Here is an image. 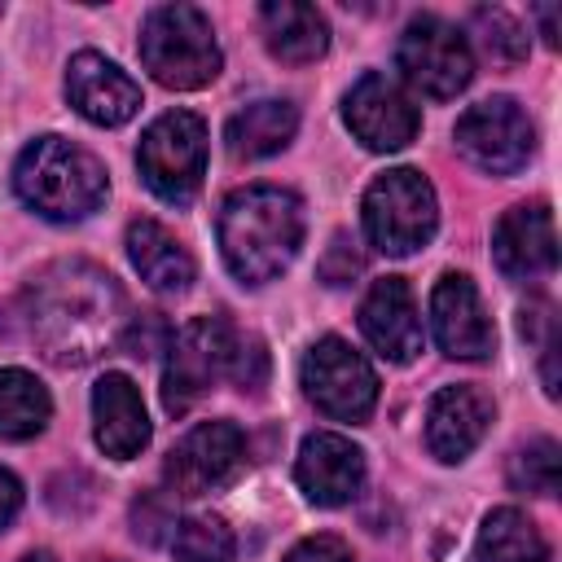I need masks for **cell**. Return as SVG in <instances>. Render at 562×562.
<instances>
[{
	"label": "cell",
	"instance_id": "obj_19",
	"mask_svg": "<svg viewBox=\"0 0 562 562\" xmlns=\"http://www.w3.org/2000/svg\"><path fill=\"white\" fill-rule=\"evenodd\" d=\"M492 400L479 391V386H443L435 391L430 408H426V448L439 457V461H461L470 457L487 426H492Z\"/></svg>",
	"mask_w": 562,
	"mask_h": 562
},
{
	"label": "cell",
	"instance_id": "obj_6",
	"mask_svg": "<svg viewBox=\"0 0 562 562\" xmlns=\"http://www.w3.org/2000/svg\"><path fill=\"white\" fill-rule=\"evenodd\" d=\"M364 233L382 255H413L435 237L439 202L422 171L395 167L364 189Z\"/></svg>",
	"mask_w": 562,
	"mask_h": 562
},
{
	"label": "cell",
	"instance_id": "obj_32",
	"mask_svg": "<svg viewBox=\"0 0 562 562\" xmlns=\"http://www.w3.org/2000/svg\"><path fill=\"white\" fill-rule=\"evenodd\" d=\"M536 18H540V31H544V44L558 48V9L544 4V9H536Z\"/></svg>",
	"mask_w": 562,
	"mask_h": 562
},
{
	"label": "cell",
	"instance_id": "obj_11",
	"mask_svg": "<svg viewBox=\"0 0 562 562\" xmlns=\"http://www.w3.org/2000/svg\"><path fill=\"white\" fill-rule=\"evenodd\" d=\"M246 465V435L233 422H198L162 461V479L176 496H206L233 483Z\"/></svg>",
	"mask_w": 562,
	"mask_h": 562
},
{
	"label": "cell",
	"instance_id": "obj_15",
	"mask_svg": "<svg viewBox=\"0 0 562 562\" xmlns=\"http://www.w3.org/2000/svg\"><path fill=\"white\" fill-rule=\"evenodd\" d=\"M492 255L496 268L514 281H540L558 268V233H553V211L544 202H522L509 206L496 220L492 233Z\"/></svg>",
	"mask_w": 562,
	"mask_h": 562
},
{
	"label": "cell",
	"instance_id": "obj_5",
	"mask_svg": "<svg viewBox=\"0 0 562 562\" xmlns=\"http://www.w3.org/2000/svg\"><path fill=\"white\" fill-rule=\"evenodd\" d=\"M136 167L154 198H162L171 206L193 202V193L202 189V176H206V123L189 110L158 114L140 136Z\"/></svg>",
	"mask_w": 562,
	"mask_h": 562
},
{
	"label": "cell",
	"instance_id": "obj_7",
	"mask_svg": "<svg viewBox=\"0 0 562 562\" xmlns=\"http://www.w3.org/2000/svg\"><path fill=\"white\" fill-rule=\"evenodd\" d=\"M395 66H400L404 83L430 101H448L474 79L470 40L435 13H422L404 26V35L395 44Z\"/></svg>",
	"mask_w": 562,
	"mask_h": 562
},
{
	"label": "cell",
	"instance_id": "obj_10",
	"mask_svg": "<svg viewBox=\"0 0 562 562\" xmlns=\"http://www.w3.org/2000/svg\"><path fill=\"white\" fill-rule=\"evenodd\" d=\"M457 149L487 176H514L536 149V127L514 97H487L457 119Z\"/></svg>",
	"mask_w": 562,
	"mask_h": 562
},
{
	"label": "cell",
	"instance_id": "obj_3",
	"mask_svg": "<svg viewBox=\"0 0 562 562\" xmlns=\"http://www.w3.org/2000/svg\"><path fill=\"white\" fill-rule=\"evenodd\" d=\"M13 189L18 198L57 224L83 220L105 202V167L97 162V154H88L83 145L66 140V136H40L31 140L18 162H13Z\"/></svg>",
	"mask_w": 562,
	"mask_h": 562
},
{
	"label": "cell",
	"instance_id": "obj_25",
	"mask_svg": "<svg viewBox=\"0 0 562 562\" xmlns=\"http://www.w3.org/2000/svg\"><path fill=\"white\" fill-rule=\"evenodd\" d=\"M171 558L176 562H237V540L224 518L215 514H193L176 527L171 536Z\"/></svg>",
	"mask_w": 562,
	"mask_h": 562
},
{
	"label": "cell",
	"instance_id": "obj_18",
	"mask_svg": "<svg viewBox=\"0 0 562 562\" xmlns=\"http://www.w3.org/2000/svg\"><path fill=\"white\" fill-rule=\"evenodd\" d=\"M92 435L97 448L114 461H132L149 443V413L127 373H105L92 386Z\"/></svg>",
	"mask_w": 562,
	"mask_h": 562
},
{
	"label": "cell",
	"instance_id": "obj_1",
	"mask_svg": "<svg viewBox=\"0 0 562 562\" xmlns=\"http://www.w3.org/2000/svg\"><path fill=\"white\" fill-rule=\"evenodd\" d=\"M22 325L53 364H88L123 342L127 299L105 268L88 259H57L26 285Z\"/></svg>",
	"mask_w": 562,
	"mask_h": 562
},
{
	"label": "cell",
	"instance_id": "obj_26",
	"mask_svg": "<svg viewBox=\"0 0 562 562\" xmlns=\"http://www.w3.org/2000/svg\"><path fill=\"white\" fill-rule=\"evenodd\" d=\"M509 483L531 496H553L562 483V448L553 439H531L509 461Z\"/></svg>",
	"mask_w": 562,
	"mask_h": 562
},
{
	"label": "cell",
	"instance_id": "obj_27",
	"mask_svg": "<svg viewBox=\"0 0 562 562\" xmlns=\"http://www.w3.org/2000/svg\"><path fill=\"white\" fill-rule=\"evenodd\" d=\"M470 31L479 40V48L496 61H522L527 57V31L514 13L505 9H474L470 18Z\"/></svg>",
	"mask_w": 562,
	"mask_h": 562
},
{
	"label": "cell",
	"instance_id": "obj_30",
	"mask_svg": "<svg viewBox=\"0 0 562 562\" xmlns=\"http://www.w3.org/2000/svg\"><path fill=\"white\" fill-rule=\"evenodd\" d=\"M132 522H136V536H145V540L154 544L171 518H167V514H162L154 501H136V509H132Z\"/></svg>",
	"mask_w": 562,
	"mask_h": 562
},
{
	"label": "cell",
	"instance_id": "obj_29",
	"mask_svg": "<svg viewBox=\"0 0 562 562\" xmlns=\"http://www.w3.org/2000/svg\"><path fill=\"white\" fill-rule=\"evenodd\" d=\"M285 562H356V558L338 536H307L285 553Z\"/></svg>",
	"mask_w": 562,
	"mask_h": 562
},
{
	"label": "cell",
	"instance_id": "obj_17",
	"mask_svg": "<svg viewBox=\"0 0 562 562\" xmlns=\"http://www.w3.org/2000/svg\"><path fill=\"white\" fill-rule=\"evenodd\" d=\"M360 334L369 338V347L382 360H395V364H408L422 351L417 303L400 277H382L369 285V294L360 303Z\"/></svg>",
	"mask_w": 562,
	"mask_h": 562
},
{
	"label": "cell",
	"instance_id": "obj_8",
	"mask_svg": "<svg viewBox=\"0 0 562 562\" xmlns=\"http://www.w3.org/2000/svg\"><path fill=\"white\" fill-rule=\"evenodd\" d=\"M233 329L220 316H193L167 338V364H162V408L171 417L189 413L215 382L228 373L233 360Z\"/></svg>",
	"mask_w": 562,
	"mask_h": 562
},
{
	"label": "cell",
	"instance_id": "obj_12",
	"mask_svg": "<svg viewBox=\"0 0 562 562\" xmlns=\"http://www.w3.org/2000/svg\"><path fill=\"white\" fill-rule=\"evenodd\" d=\"M342 119H347L351 136L364 149H378V154L404 149L422 127V114H417L413 97L382 70H369L351 83V92L342 97Z\"/></svg>",
	"mask_w": 562,
	"mask_h": 562
},
{
	"label": "cell",
	"instance_id": "obj_24",
	"mask_svg": "<svg viewBox=\"0 0 562 562\" xmlns=\"http://www.w3.org/2000/svg\"><path fill=\"white\" fill-rule=\"evenodd\" d=\"M53 400L26 369H0V439H31L48 426Z\"/></svg>",
	"mask_w": 562,
	"mask_h": 562
},
{
	"label": "cell",
	"instance_id": "obj_9",
	"mask_svg": "<svg viewBox=\"0 0 562 562\" xmlns=\"http://www.w3.org/2000/svg\"><path fill=\"white\" fill-rule=\"evenodd\" d=\"M303 395L334 422H364L378 404V373L373 364L342 338H321L307 347L299 369Z\"/></svg>",
	"mask_w": 562,
	"mask_h": 562
},
{
	"label": "cell",
	"instance_id": "obj_31",
	"mask_svg": "<svg viewBox=\"0 0 562 562\" xmlns=\"http://www.w3.org/2000/svg\"><path fill=\"white\" fill-rule=\"evenodd\" d=\"M18 509H22V483H18V474H9V470L0 465V531L13 522Z\"/></svg>",
	"mask_w": 562,
	"mask_h": 562
},
{
	"label": "cell",
	"instance_id": "obj_4",
	"mask_svg": "<svg viewBox=\"0 0 562 562\" xmlns=\"http://www.w3.org/2000/svg\"><path fill=\"white\" fill-rule=\"evenodd\" d=\"M140 66L176 92L206 88L224 57L215 44V26L198 4H158L140 26Z\"/></svg>",
	"mask_w": 562,
	"mask_h": 562
},
{
	"label": "cell",
	"instance_id": "obj_23",
	"mask_svg": "<svg viewBox=\"0 0 562 562\" xmlns=\"http://www.w3.org/2000/svg\"><path fill=\"white\" fill-rule=\"evenodd\" d=\"M474 562H549V544L522 509L505 505L483 518L474 540Z\"/></svg>",
	"mask_w": 562,
	"mask_h": 562
},
{
	"label": "cell",
	"instance_id": "obj_20",
	"mask_svg": "<svg viewBox=\"0 0 562 562\" xmlns=\"http://www.w3.org/2000/svg\"><path fill=\"white\" fill-rule=\"evenodd\" d=\"M127 259L140 272V281L158 294H184L193 285V255L158 220H132L127 224Z\"/></svg>",
	"mask_w": 562,
	"mask_h": 562
},
{
	"label": "cell",
	"instance_id": "obj_28",
	"mask_svg": "<svg viewBox=\"0 0 562 562\" xmlns=\"http://www.w3.org/2000/svg\"><path fill=\"white\" fill-rule=\"evenodd\" d=\"M268 373V356H263V342L259 338H233V360H228V378L246 391H255Z\"/></svg>",
	"mask_w": 562,
	"mask_h": 562
},
{
	"label": "cell",
	"instance_id": "obj_22",
	"mask_svg": "<svg viewBox=\"0 0 562 562\" xmlns=\"http://www.w3.org/2000/svg\"><path fill=\"white\" fill-rule=\"evenodd\" d=\"M299 132V110L285 97H259L246 101L228 127H224V145L233 158H268L277 149H285Z\"/></svg>",
	"mask_w": 562,
	"mask_h": 562
},
{
	"label": "cell",
	"instance_id": "obj_33",
	"mask_svg": "<svg viewBox=\"0 0 562 562\" xmlns=\"http://www.w3.org/2000/svg\"><path fill=\"white\" fill-rule=\"evenodd\" d=\"M22 562H57V558H53V553H48V549H35V553H26V558H22Z\"/></svg>",
	"mask_w": 562,
	"mask_h": 562
},
{
	"label": "cell",
	"instance_id": "obj_16",
	"mask_svg": "<svg viewBox=\"0 0 562 562\" xmlns=\"http://www.w3.org/2000/svg\"><path fill=\"white\" fill-rule=\"evenodd\" d=\"M294 479H299V487L312 505H325V509L347 505L364 483V452L347 435L316 430L299 443Z\"/></svg>",
	"mask_w": 562,
	"mask_h": 562
},
{
	"label": "cell",
	"instance_id": "obj_2",
	"mask_svg": "<svg viewBox=\"0 0 562 562\" xmlns=\"http://www.w3.org/2000/svg\"><path fill=\"white\" fill-rule=\"evenodd\" d=\"M303 202L281 184H246L220 206V255L241 285L281 277L303 246Z\"/></svg>",
	"mask_w": 562,
	"mask_h": 562
},
{
	"label": "cell",
	"instance_id": "obj_21",
	"mask_svg": "<svg viewBox=\"0 0 562 562\" xmlns=\"http://www.w3.org/2000/svg\"><path fill=\"white\" fill-rule=\"evenodd\" d=\"M263 22V44L272 57L290 61V66H307L316 57H325L329 48V22L316 4L303 0H272L259 9Z\"/></svg>",
	"mask_w": 562,
	"mask_h": 562
},
{
	"label": "cell",
	"instance_id": "obj_13",
	"mask_svg": "<svg viewBox=\"0 0 562 562\" xmlns=\"http://www.w3.org/2000/svg\"><path fill=\"white\" fill-rule=\"evenodd\" d=\"M430 329L443 356L452 360H487L496 347L492 316L465 272H443L430 290Z\"/></svg>",
	"mask_w": 562,
	"mask_h": 562
},
{
	"label": "cell",
	"instance_id": "obj_14",
	"mask_svg": "<svg viewBox=\"0 0 562 562\" xmlns=\"http://www.w3.org/2000/svg\"><path fill=\"white\" fill-rule=\"evenodd\" d=\"M66 101L88 123L119 127V123H127L140 110V88H136V79L123 66H114L110 57L83 48L66 66Z\"/></svg>",
	"mask_w": 562,
	"mask_h": 562
}]
</instances>
